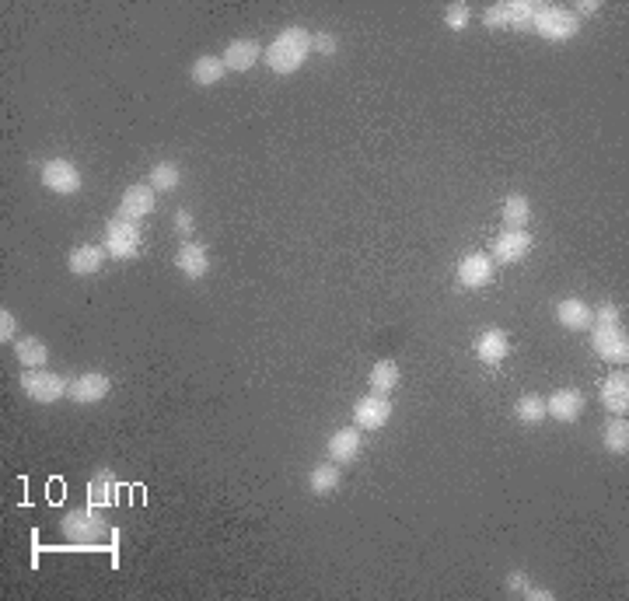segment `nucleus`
Returning a JSON list of instances; mask_svg holds the SVG:
<instances>
[{
    "mask_svg": "<svg viewBox=\"0 0 629 601\" xmlns=\"http://www.w3.org/2000/svg\"><path fill=\"white\" fill-rule=\"evenodd\" d=\"M308 56H312V32L301 25H290L262 50V63H266L273 74L290 78V74H297V70L305 67Z\"/></svg>",
    "mask_w": 629,
    "mask_h": 601,
    "instance_id": "obj_1",
    "label": "nucleus"
},
{
    "mask_svg": "<svg viewBox=\"0 0 629 601\" xmlns=\"http://www.w3.org/2000/svg\"><path fill=\"white\" fill-rule=\"evenodd\" d=\"M60 531H63V542L70 546H102L105 539L112 535L108 521L102 518V507H74L63 521H60Z\"/></svg>",
    "mask_w": 629,
    "mask_h": 601,
    "instance_id": "obj_2",
    "label": "nucleus"
},
{
    "mask_svg": "<svg viewBox=\"0 0 629 601\" xmlns=\"http://www.w3.org/2000/svg\"><path fill=\"white\" fill-rule=\"evenodd\" d=\"M144 249V235H140V224L136 221H127V217H112L105 224V252L112 259H136Z\"/></svg>",
    "mask_w": 629,
    "mask_h": 601,
    "instance_id": "obj_3",
    "label": "nucleus"
},
{
    "mask_svg": "<svg viewBox=\"0 0 629 601\" xmlns=\"http://www.w3.org/2000/svg\"><path fill=\"white\" fill-rule=\"evenodd\" d=\"M531 32H539L546 42H567V39H574L580 32V18L570 7H563V4H542Z\"/></svg>",
    "mask_w": 629,
    "mask_h": 601,
    "instance_id": "obj_4",
    "label": "nucleus"
},
{
    "mask_svg": "<svg viewBox=\"0 0 629 601\" xmlns=\"http://www.w3.org/2000/svg\"><path fill=\"white\" fill-rule=\"evenodd\" d=\"M70 389V381H63L60 374H52L46 367H25L22 371V392L32 399V402H39V406H52V402H60L63 395Z\"/></svg>",
    "mask_w": 629,
    "mask_h": 601,
    "instance_id": "obj_5",
    "label": "nucleus"
},
{
    "mask_svg": "<svg viewBox=\"0 0 629 601\" xmlns=\"http://www.w3.org/2000/svg\"><path fill=\"white\" fill-rule=\"evenodd\" d=\"M389 419H392V402H389V395L367 392L364 399H357V406H353V427H357V430L374 434V430L389 427Z\"/></svg>",
    "mask_w": 629,
    "mask_h": 601,
    "instance_id": "obj_6",
    "label": "nucleus"
},
{
    "mask_svg": "<svg viewBox=\"0 0 629 601\" xmlns=\"http://www.w3.org/2000/svg\"><path fill=\"white\" fill-rule=\"evenodd\" d=\"M42 185H46L50 193H60V196H74L80 189L78 164L67 161V157H50V161L42 164Z\"/></svg>",
    "mask_w": 629,
    "mask_h": 601,
    "instance_id": "obj_7",
    "label": "nucleus"
},
{
    "mask_svg": "<svg viewBox=\"0 0 629 601\" xmlns=\"http://www.w3.org/2000/svg\"><path fill=\"white\" fill-rule=\"evenodd\" d=\"M591 346L608 364H626L629 361V336L623 333V325H595Z\"/></svg>",
    "mask_w": 629,
    "mask_h": 601,
    "instance_id": "obj_8",
    "label": "nucleus"
},
{
    "mask_svg": "<svg viewBox=\"0 0 629 601\" xmlns=\"http://www.w3.org/2000/svg\"><path fill=\"white\" fill-rule=\"evenodd\" d=\"M531 245H535V238L528 235V228H503L493 241V262L514 266L531 252Z\"/></svg>",
    "mask_w": 629,
    "mask_h": 601,
    "instance_id": "obj_9",
    "label": "nucleus"
},
{
    "mask_svg": "<svg viewBox=\"0 0 629 601\" xmlns=\"http://www.w3.org/2000/svg\"><path fill=\"white\" fill-rule=\"evenodd\" d=\"M108 392H112V378L102 374V371H88V374H80V378L70 381L67 399H74L78 406H95V402H102Z\"/></svg>",
    "mask_w": 629,
    "mask_h": 601,
    "instance_id": "obj_10",
    "label": "nucleus"
},
{
    "mask_svg": "<svg viewBox=\"0 0 629 601\" xmlns=\"http://www.w3.org/2000/svg\"><path fill=\"white\" fill-rule=\"evenodd\" d=\"M329 462H336V465H353L357 458H361V451H364V437H361V430L357 427H343L336 430L333 437H329Z\"/></svg>",
    "mask_w": 629,
    "mask_h": 601,
    "instance_id": "obj_11",
    "label": "nucleus"
},
{
    "mask_svg": "<svg viewBox=\"0 0 629 601\" xmlns=\"http://www.w3.org/2000/svg\"><path fill=\"white\" fill-rule=\"evenodd\" d=\"M493 280V256L486 252H469L465 259L458 262V284L469 290H483Z\"/></svg>",
    "mask_w": 629,
    "mask_h": 601,
    "instance_id": "obj_12",
    "label": "nucleus"
},
{
    "mask_svg": "<svg viewBox=\"0 0 629 601\" xmlns=\"http://www.w3.org/2000/svg\"><path fill=\"white\" fill-rule=\"evenodd\" d=\"M155 189L147 183H136L130 185L127 193H123V200H119V217H127V221H144V217H151L155 213Z\"/></svg>",
    "mask_w": 629,
    "mask_h": 601,
    "instance_id": "obj_13",
    "label": "nucleus"
},
{
    "mask_svg": "<svg viewBox=\"0 0 629 601\" xmlns=\"http://www.w3.org/2000/svg\"><path fill=\"white\" fill-rule=\"evenodd\" d=\"M259 56H262V46L256 39H231L221 60H224V67H228L231 74H249V70L259 63Z\"/></svg>",
    "mask_w": 629,
    "mask_h": 601,
    "instance_id": "obj_14",
    "label": "nucleus"
},
{
    "mask_svg": "<svg viewBox=\"0 0 629 601\" xmlns=\"http://www.w3.org/2000/svg\"><path fill=\"white\" fill-rule=\"evenodd\" d=\"M556 322H559L563 329H570V333L591 329V325H595V308H591L587 301H580V297H563V301L556 305Z\"/></svg>",
    "mask_w": 629,
    "mask_h": 601,
    "instance_id": "obj_15",
    "label": "nucleus"
},
{
    "mask_svg": "<svg viewBox=\"0 0 629 601\" xmlns=\"http://www.w3.org/2000/svg\"><path fill=\"white\" fill-rule=\"evenodd\" d=\"M598 399H602V406L612 413V417H626V409H629V378H626V371L608 374V378H605V385H602V392H598Z\"/></svg>",
    "mask_w": 629,
    "mask_h": 601,
    "instance_id": "obj_16",
    "label": "nucleus"
},
{
    "mask_svg": "<svg viewBox=\"0 0 629 601\" xmlns=\"http://www.w3.org/2000/svg\"><path fill=\"white\" fill-rule=\"evenodd\" d=\"M546 413L559 423H577L580 413H584V395L577 389H556V392L546 399Z\"/></svg>",
    "mask_w": 629,
    "mask_h": 601,
    "instance_id": "obj_17",
    "label": "nucleus"
},
{
    "mask_svg": "<svg viewBox=\"0 0 629 601\" xmlns=\"http://www.w3.org/2000/svg\"><path fill=\"white\" fill-rule=\"evenodd\" d=\"M175 266H179V273H183L185 280H203V277L210 273L207 249L196 245V241H183L179 252H175Z\"/></svg>",
    "mask_w": 629,
    "mask_h": 601,
    "instance_id": "obj_18",
    "label": "nucleus"
},
{
    "mask_svg": "<svg viewBox=\"0 0 629 601\" xmlns=\"http://www.w3.org/2000/svg\"><path fill=\"white\" fill-rule=\"evenodd\" d=\"M507 353H511V340H507L503 329H486V333L475 340V357H479L483 364H490V367L503 364Z\"/></svg>",
    "mask_w": 629,
    "mask_h": 601,
    "instance_id": "obj_19",
    "label": "nucleus"
},
{
    "mask_svg": "<svg viewBox=\"0 0 629 601\" xmlns=\"http://www.w3.org/2000/svg\"><path fill=\"white\" fill-rule=\"evenodd\" d=\"M105 256H108L105 245H78V249H70L67 266H70L74 277H95V273L102 269Z\"/></svg>",
    "mask_w": 629,
    "mask_h": 601,
    "instance_id": "obj_20",
    "label": "nucleus"
},
{
    "mask_svg": "<svg viewBox=\"0 0 629 601\" xmlns=\"http://www.w3.org/2000/svg\"><path fill=\"white\" fill-rule=\"evenodd\" d=\"M119 500V483L112 469H99L91 479H88V503L91 507H112Z\"/></svg>",
    "mask_w": 629,
    "mask_h": 601,
    "instance_id": "obj_21",
    "label": "nucleus"
},
{
    "mask_svg": "<svg viewBox=\"0 0 629 601\" xmlns=\"http://www.w3.org/2000/svg\"><path fill=\"white\" fill-rule=\"evenodd\" d=\"M343 483V469L336 462H325V465H314L308 472V490H312L314 497H325V493H336Z\"/></svg>",
    "mask_w": 629,
    "mask_h": 601,
    "instance_id": "obj_22",
    "label": "nucleus"
},
{
    "mask_svg": "<svg viewBox=\"0 0 629 601\" xmlns=\"http://www.w3.org/2000/svg\"><path fill=\"white\" fill-rule=\"evenodd\" d=\"M189 78H192V84H200V88H213V84H221V80L228 78V67H224L221 56H200L192 63Z\"/></svg>",
    "mask_w": 629,
    "mask_h": 601,
    "instance_id": "obj_23",
    "label": "nucleus"
},
{
    "mask_svg": "<svg viewBox=\"0 0 629 601\" xmlns=\"http://www.w3.org/2000/svg\"><path fill=\"white\" fill-rule=\"evenodd\" d=\"M539 11H542V4H535V0H507V28H514V32H531Z\"/></svg>",
    "mask_w": 629,
    "mask_h": 601,
    "instance_id": "obj_24",
    "label": "nucleus"
},
{
    "mask_svg": "<svg viewBox=\"0 0 629 601\" xmlns=\"http://www.w3.org/2000/svg\"><path fill=\"white\" fill-rule=\"evenodd\" d=\"M14 357L22 361V367H46L50 346L39 336H22V340H14Z\"/></svg>",
    "mask_w": 629,
    "mask_h": 601,
    "instance_id": "obj_25",
    "label": "nucleus"
},
{
    "mask_svg": "<svg viewBox=\"0 0 629 601\" xmlns=\"http://www.w3.org/2000/svg\"><path fill=\"white\" fill-rule=\"evenodd\" d=\"M179 183H183V172H179L175 161H157L155 168H151V175H147V185L155 193H175Z\"/></svg>",
    "mask_w": 629,
    "mask_h": 601,
    "instance_id": "obj_26",
    "label": "nucleus"
},
{
    "mask_svg": "<svg viewBox=\"0 0 629 601\" xmlns=\"http://www.w3.org/2000/svg\"><path fill=\"white\" fill-rule=\"evenodd\" d=\"M399 364L395 361H378L371 367V392L374 395H392L399 389Z\"/></svg>",
    "mask_w": 629,
    "mask_h": 601,
    "instance_id": "obj_27",
    "label": "nucleus"
},
{
    "mask_svg": "<svg viewBox=\"0 0 629 601\" xmlns=\"http://www.w3.org/2000/svg\"><path fill=\"white\" fill-rule=\"evenodd\" d=\"M514 417L521 419L524 427H539L542 419H549V413H546V399H542V395H521V399L514 402Z\"/></svg>",
    "mask_w": 629,
    "mask_h": 601,
    "instance_id": "obj_28",
    "label": "nucleus"
},
{
    "mask_svg": "<svg viewBox=\"0 0 629 601\" xmlns=\"http://www.w3.org/2000/svg\"><path fill=\"white\" fill-rule=\"evenodd\" d=\"M602 441H605V447H608L612 455H626V451H629V423H626V417L608 419V423H605V430H602Z\"/></svg>",
    "mask_w": 629,
    "mask_h": 601,
    "instance_id": "obj_29",
    "label": "nucleus"
},
{
    "mask_svg": "<svg viewBox=\"0 0 629 601\" xmlns=\"http://www.w3.org/2000/svg\"><path fill=\"white\" fill-rule=\"evenodd\" d=\"M528 221H531V203H528V196H521V193L507 196V203H503V224H507V228H528Z\"/></svg>",
    "mask_w": 629,
    "mask_h": 601,
    "instance_id": "obj_30",
    "label": "nucleus"
},
{
    "mask_svg": "<svg viewBox=\"0 0 629 601\" xmlns=\"http://www.w3.org/2000/svg\"><path fill=\"white\" fill-rule=\"evenodd\" d=\"M472 22V7L469 4H451L445 11V25L451 28V32H462V28H469Z\"/></svg>",
    "mask_w": 629,
    "mask_h": 601,
    "instance_id": "obj_31",
    "label": "nucleus"
},
{
    "mask_svg": "<svg viewBox=\"0 0 629 601\" xmlns=\"http://www.w3.org/2000/svg\"><path fill=\"white\" fill-rule=\"evenodd\" d=\"M336 50H340V39H336L333 32H314L312 35V52H318V56H333Z\"/></svg>",
    "mask_w": 629,
    "mask_h": 601,
    "instance_id": "obj_32",
    "label": "nucleus"
},
{
    "mask_svg": "<svg viewBox=\"0 0 629 601\" xmlns=\"http://www.w3.org/2000/svg\"><path fill=\"white\" fill-rule=\"evenodd\" d=\"M619 322H623L619 305H602V308L595 312V325H619Z\"/></svg>",
    "mask_w": 629,
    "mask_h": 601,
    "instance_id": "obj_33",
    "label": "nucleus"
},
{
    "mask_svg": "<svg viewBox=\"0 0 629 601\" xmlns=\"http://www.w3.org/2000/svg\"><path fill=\"white\" fill-rule=\"evenodd\" d=\"M14 336H18V318L4 308L0 312V343H11Z\"/></svg>",
    "mask_w": 629,
    "mask_h": 601,
    "instance_id": "obj_34",
    "label": "nucleus"
},
{
    "mask_svg": "<svg viewBox=\"0 0 629 601\" xmlns=\"http://www.w3.org/2000/svg\"><path fill=\"white\" fill-rule=\"evenodd\" d=\"M486 28H507V0L503 4H493L490 11H486Z\"/></svg>",
    "mask_w": 629,
    "mask_h": 601,
    "instance_id": "obj_35",
    "label": "nucleus"
},
{
    "mask_svg": "<svg viewBox=\"0 0 629 601\" xmlns=\"http://www.w3.org/2000/svg\"><path fill=\"white\" fill-rule=\"evenodd\" d=\"M528 587H531V577L524 574V570L507 574V591H511V595H528Z\"/></svg>",
    "mask_w": 629,
    "mask_h": 601,
    "instance_id": "obj_36",
    "label": "nucleus"
},
{
    "mask_svg": "<svg viewBox=\"0 0 629 601\" xmlns=\"http://www.w3.org/2000/svg\"><path fill=\"white\" fill-rule=\"evenodd\" d=\"M192 228H196L192 213H189V210H179V213H175V231H179L183 238H189V235H192Z\"/></svg>",
    "mask_w": 629,
    "mask_h": 601,
    "instance_id": "obj_37",
    "label": "nucleus"
},
{
    "mask_svg": "<svg viewBox=\"0 0 629 601\" xmlns=\"http://www.w3.org/2000/svg\"><path fill=\"white\" fill-rule=\"evenodd\" d=\"M570 11H574L577 18H587V14H598V11H602V4H598V0H580V4H574V7H570Z\"/></svg>",
    "mask_w": 629,
    "mask_h": 601,
    "instance_id": "obj_38",
    "label": "nucleus"
},
{
    "mask_svg": "<svg viewBox=\"0 0 629 601\" xmlns=\"http://www.w3.org/2000/svg\"><path fill=\"white\" fill-rule=\"evenodd\" d=\"M524 598H531V601H552V591H549V587H535V584H531Z\"/></svg>",
    "mask_w": 629,
    "mask_h": 601,
    "instance_id": "obj_39",
    "label": "nucleus"
}]
</instances>
